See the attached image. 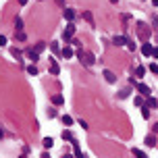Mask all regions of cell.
Listing matches in <instances>:
<instances>
[{"label":"cell","mask_w":158,"mask_h":158,"mask_svg":"<svg viewBox=\"0 0 158 158\" xmlns=\"http://www.w3.org/2000/svg\"><path fill=\"white\" fill-rule=\"evenodd\" d=\"M2 137H4V133H2V129H0V139H2Z\"/></svg>","instance_id":"obj_37"},{"label":"cell","mask_w":158,"mask_h":158,"mask_svg":"<svg viewBox=\"0 0 158 158\" xmlns=\"http://www.w3.org/2000/svg\"><path fill=\"white\" fill-rule=\"evenodd\" d=\"M63 56H64V58H71V56H73V48L71 46H64L63 48Z\"/></svg>","instance_id":"obj_13"},{"label":"cell","mask_w":158,"mask_h":158,"mask_svg":"<svg viewBox=\"0 0 158 158\" xmlns=\"http://www.w3.org/2000/svg\"><path fill=\"white\" fill-rule=\"evenodd\" d=\"M63 15H64V19H67V21L71 23L73 19H75V10H73V8H64V10H63Z\"/></svg>","instance_id":"obj_8"},{"label":"cell","mask_w":158,"mask_h":158,"mask_svg":"<svg viewBox=\"0 0 158 158\" xmlns=\"http://www.w3.org/2000/svg\"><path fill=\"white\" fill-rule=\"evenodd\" d=\"M56 2H58V4H63V0H56Z\"/></svg>","instance_id":"obj_39"},{"label":"cell","mask_w":158,"mask_h":158,"mask_svg":"<svg viewBox=\"0 0 158 158\" xmlns=\"http://www.w3.org/2000/svg\"><path fill=\"white\" fill-rule=\"evenodd\" d=\"M21 29H23V21L17 17V19H15V31H21Z\"/></svg>","instance_id":"obj_17"},{"label":"cell","mask_w":158,"mask_h":158,"mask_svg":"<svg viewBox=\"0 0 158 158\" xmlns=\"http://www.w3.org/2000/svg\"><path fill=\"white\" fill-rule=\"evenodd\" d=\"M150 71L154 73V75H158V64H154V63H152V64H150Z\"/></svg>","instance_id":"obj_26"},{"label":"cell","mask_w":158,"mask_h":158,"mask_svg":"<svg viewBox=\"0 0 158 158\" xmlns=\"http://www.w3.org/2000/svg\"><path fill=\"white\" fill-rule=\"evenodd\" d=\"M48 117H50V118L56 117V110H54V108H50V110H48Z\"/></svg>","instance_id":"obj_28"},{"label":"cell","mask_w":158,"mask_h":158,"mask_svg":"<svg viewBox=\"0 0 158 158\" xmlns=\"http://www.w3.org/2000/svg\"><path fill=\"white\" fill-rule=\"evenodd\" d=\"M83 19H85L89 25H94V17H92V13H89V10H85V13H83Z\"/></svg>","instance_id":"obj_15"},{"label":"cell","mask_w":158,"mask_h":158,"mask_svg":"<svg viewBox=\"0 0 158 158\" xmlns=\"http://www.w3.org/2000/svg\"><path fill=\"white\" fill-rule=\"evenodd\" d=\"M73 146H75V158H85V154L81 152V148H79L77 142H73Z\"/></svg>","instance_id":"obj_10"},{"label":"cell","mask_w":158,"mask_h":158,"mask_svg":"<svg viewBox=\"0 0 158 158\" xmlns=\"http://www.w3.org/2000/svg\"><path fill=\"white\" fill-rule=\"evenodd\" d=\"M150 25H146V23H137V35H139V40H143V44L150 40Z\"/></svg>","instance_id":"obj_2"},{"label":"cell","mask_w":158,"mask_h":158,"mask_svg":"<svg viewBox=\"0 0 158 158\" xmlns=\"http://www.w3.org/2000/svg\"><path fill=\"white\" fill-rule=\"evenodd\" d=\"M146 106H148V108H150V106H152V108H154V106H158V102H156V100H154V98H152V96H150V98L146 100Z\"/></svg>","instance_id":"obj_19"},{"label":"cell","mask_w":158,"mask_h":158,"mask_svg":"<svg viewBox=\"0 0 158 158\" xmlns=\"http://www.w3.org/2000/svg\"><path fill=\"white\" fill-rule=\"evenodd\" d=\"M63 123H64V125H67V127H69V125H71V123H73V118L69 117V114H64V117H63Z\"/></svg>","instance_id":"obj_23"},{"label":"cell","mask_w":158,"mask_h":158,"mask_svg":"<svg viewBox=\"0 0 158 158\" xmlns=\"http://www.w3.org/2000/svg\"><path fill=\"white\" fill-rule=\"evenodd\" d=\"M137 92L142 96H146V98H150V87L146 85V83H137Z\"/></svg>","instance_id":"obj_4"},{"label":"cell","mask_w":158,"mask_h":158,"mask_svg":"<svg viewBox=\"0 0 158 158\" xmlns=\"http://www.w3.org/2000/svg\"><path fill=\"white\" fill-rule=\"evenodd\" d=\"M52 102H54L56 106H60V104H64V98L60 94H56V96H52Z\"/></svg>","instance_id":"obj_11"},{"label":"cell","mask_w":158,"mask_h":158,"mask_svg":"<svg viewBox=\"0 0 158 158\" xmlns=\"http://www.w3.org/2000/svg\"><path fill=\"white\" fill-rule=\"evenodd\" d=\"M110 2H112V4H117V2H118V0H110Z\"/></svg>","instance_id":"obj_38"},{"label":"cell","mask_w":158,"mask_h":158,"mask_svg":"<svg viewBox=\"0 0 158 158\" xmlns=\"http://www.w3.org/2000/svg\"><path fill=\"white\" fill-rule=\"evenodd\" d=\"M27 56H29V58H31L33 63H35V60H38V58H40V52H35V50H33V48H31V50H27Z\"/></svg>","instance_id":"obj_12"},{"label":"cell","mask_w":158,"mask_h":158,"mask_svg":"<svg viewBox=\"0 0 158 158\" xmlns=\"http://www.w3.org/2000/svg\"><path fill=\"white\" fill-rule=\"evenodd\" d=\"M73 33H75V25L69 23V25H67V29H64V33H63V40H64V42H71Z\"/></svg>","instance_id":"obj_3"},{"label":"cell","mask_w":158,"mask_h":158,"mask_svg":"<svg viewBox=\"0 0 158 158\" xmlns=\"http://www.w3.org/2000/svg\"><path fill=\"white\" fill-rule=\"evenodd\" d=\"M19 4H21V6H25V4H27V0H19Z\"/></svg>","instance_id":"obj_33"},{"label":"cell","mask_w":158,"mask_h":158,"mask_svg":"<svg viewBox=\"0 0 158 158\" xmlns=\"http://www.w3.org/2000/svg\"><path fill=\"white\" fill-rule=\"evenodd\" d=\"M77 56H79V60H81L83 64H87V67H92V64L96 63V56L92 54V52H87V50H79Z\"/></svg>","instance_id":"obj_1"},{"label":"cell","mask_w":158,"mask_h":158,"mask_svg":"<svg viewBox=\"0 0 158 158\" xmlns=\"http://www.w3.org/2000/svg\"><path fill=\"white\" fill-rule=\"evenodd\" d=\"M127 48H129L131 52H133V50H135V44H133V42H131V40H127Z\"/></svg>","instance_id":"obj_27"},{"label":"cell","mask_w":158,"mask_h":158,"mask_svg":"<svg viewBox=\"0 0 158 158\" xmlns=\"http://www.w3.org/2000/svg\"><path fill=\"white\" fill-rule=\"evenodd\" d=\"M143 75H146V69H143L142 64H139V67H137V69H135V77H139V79H142Z\"/></svg>","instance_id":"obj_16"},{"label":"cell","mask_w":158,"mask_h":158,"mask_svg":"<svg viewBox=\"0 0 158 158\" xmlns=\"http://www.w3.org/2000/svg\"><path fill=\"white\" fill-rule=\"evenodd\" d=\"M152 56H154V58H158V48H154V52H152Z\"/></svg>","instance_id":"obj_32"},{"label":"cell","mask_w":158,"mask_h":158,"mask_svg":"<svg viewBox=\"0 0 158 158\" xmlns=\"http://www.w3.org/2000/svg\"><path fill=\"white\" fill-rule=\"evenodd\" d=\"M146 146L154 148V146H156V137H154V135H148V137H146Z\"/></svg>","instance_id":"obj_14"},{"label":"cell","mask_w":158,"mask_h":158,"mask_svg":"<svg viewBox=\"0 0 158 158\" xmlns=\"http://www.w3.org/2000/svg\"><path fill=\"white\" fill-rule=\"evenodd\" d=\"M104 79H106L108 83H114V81H117V77H114V73H110V71H104Z\"/></svg>","instance_id":"obj_9"},{"label":"cell","mask_w":158,"mask_h":158,"mask_svg":"<svg viewBox=\"0 0 158 158\" xmlns=\"http://www.w3.org/2000/svg\"><path fill=\"white\" fill-rule=\"evenodd\" d=\"M42 158H50V156H48V154H46V152H44V154H42Z\"/></svg>","instance_id":"obj_36"},{"label":"cell","mask_w":158,"mask_h":158,"mask_svg":"<svg viewBox=\"0 0 158 158\" xmlns=\"http://www.w3.org/2000/svg\"><path fill=\"white\" fill-rule=\"evenodd\" d=\"M52 143H54V139H52V137H44V148H52Z\"/></svg>","instance_id":"obj_18"},{"label":"cell","mask_w":158,"mask_h":158,"mask_svg":"<svg viewBox=\"0 0 158 158\" xmlns=\"http://www.w3.org/2000/svg\"><path fill=\"white\" fill-rule=\"evenodd\" d=\"M27 73H29V75H38V69H35V64H29V67H27Z\"/></svg>","instance_id":"obj_21"},{"label":"cell","mask_w":158,"mask_h":158,"mask_svg":"<svg viewBox=\"0 0 158 158\" xmlns=\"http://www.w3.org/2000/svg\"><path fill=\"white\" fill-rule=\"evenodd\" d=\"M44 48H46V44H44V42H40V44H38V46H35V48H33V50H35V52H42Z\"/></svg>","instance_id":"obj_25"},{"label":"cell","mask_w":158,"mask_h":158,"mask_svg":"<svg viewBox=\"0 0 158 158\" xmlns=\"http://www.w3.org/2000/svg\"><path fill=\"white\" fill-rule=\"evenodd\" d=\"M6 42H8V40L4 38V35H0V46H6Z\"/></svg>","instance_id":"obj_29"},{"label":"cell","mask_w":158,"mask_h":158,"mask_svg":"<svg viewBox=\"0 0 158 158\" xmlns=\"http://www.w3.org/2000/svg\"><path fill=\"white\" fill-rule=\"evenodd\" d=\"M152 52H154V48H152V44H150V42H146V44L142 46V54H143V56H150Z\"/></svg>","instance_id":"obj_7"},{"label":"cell","mask_w":158,"mask_h":158,"mask_svg":"<svg viewBox=\"0 0 158 158\" xmlns=\"http://www.w3.org/2000/svg\"><path fill=\"white\" fill-rule=\"evenodd\" d=\"M135 104H137V106H143V100H142V98H139V96L135 98Z\"/></svg>","instance_id":"obj_30"},{"label":"cell","mask_w":158,"mask_h":158,"mask_svg":"<svg viewBox=\"0 0 158 158\" xmlns=\"http://www.w3.org/2000/svg\"><path fill=\"white\" fill-rule=\"evenodd\" d=\"M133 156H135V158H148L142 150H137V148H133Z\"/></svg>","instance_id":"obj_20"},{"label":"cell","mask_w":158,"mask_h":158,"mask_svg":"<svg viewBox=\"0 0 158 158\" xmlns=\"http://www.w3.org/2000/svg\"><path fill=\"white\" fill-rule=\"evenodd\" d=\"M64 158H73V156H69V154H67V156H64Z\"/></svg>","instance_id":"obj_40"},{"label":"cell","mask_w":158,"mask_h":158,"mask_svg":"<svg viewBox=\"0 0 158 158\" xmlns=\"http://www.w3.org/2000/svg\"><path fill=\"white\" fill-rule=\"evenodd\" d=\"M19 158H27V156H25V154H23V156H19Z\"/></svg>","instance_id":"obj_41"},{"label":"cell","mask_w":158,"mask_h":158,"mask_svg":"<svg viewBox=\"0 0 158 158\" xmlns=\"http://www.w3.org/2000/svg\"><path fill=\"white\" fill-rule=\"evenodd\" d=\"M50 73L52 75H58L60 73V67H58V63H56L54 58H50Z\"/></svg>","instance_id":"obj_6"},{"label":"cell","mask_w":158,"mask_h":158,"mask_svg":"<svg viewBox=\"0 0 158 158\" xmlns=\"http://www.w3.org/2000/svg\"><path fill=\"white\" fill-rule=\"evenodd\" d=\"M112 44H114V46H127V38L125 35H114V38H112Z\"/></svg>","instance_id":"obj_5"},{"label":"cell","mask_w":158,"mask_h":158,"mask_svg":"<svg viewBox=\"0 0 158 158\" xmlns=\"http://www.w3.org/2000/svg\"><path fill=\"white\" fill-rule=\"evenodd\" d=\"M152 4H154V6H158V0H152Z\"/></svg>","instance_id":"obj_35"},{"label":"cell","mask_w":158,"mask_h":158,"mask_svg":"<svg viewBox=\"0 0 158 158\" xmlns=\"http://www.w3.org/2000/svg\"><path fill=\"white\" fill-rule=\"evenodd\" d=\"M63 137H64V139H71V142H75V139H73V133H71V131H67V129L63 131Z\"/></svg>","instance_id":"obj_22"},{"label":"cell","mask_w":158,"mask_h":158,"mask_svg":"<svg viewBox=\"0 0 158 158\" xmlns=\"http://www.w3.org/2000/svg\"><path fill=\"white\" fill-rule=\"evenodd\" d=\"M154 133H158V123H156V125H154Z\"/></svg>","instance_id":"obj_34"},{"label":"cell","mask_w":158,"mask_h":158,"mask_svg":"<svg viewBox=\"0 0 158 158\" xmlns=\"http://www.w3.org/2000/svg\"><path fill=\"white\" fill-rule=\"evenodd\" d=\"M142 117L143 118H150V110H148V106H143V108H142Z\"/></svg>","instance_id":"obj_24"},{"label":"cell","mask_w":158,"mask_h":158,"mask_svg":"<svg viewBox=\"0 0 158 158\" xmlns=\"http://www.w3.org/2000/svg\"><path fill=\"white\" fill-rule=\"evenodd\" d=\"M10 52H13V56H17V58H19V56H21V52H19V50H17V48H13V50H10Z\"/></svg>","instance_id":"obj_31"}]
</instances>
